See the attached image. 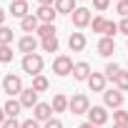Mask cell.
<instances>
[{
	"label": "cell",
	"instance_id": "cell-39",
	"mask_svg": "<svg viewBox=\"0 0 128 128\" xmlns=\"http://www.w3.org/2000/svg\"><path fill=\"white\" fill-rule=\"evenodd\" d=\"M5 118H8V116H5V110H3V108H0V126H3V123H5Z\"/></svg>",
	"mask_w": 128,
	"mask_h": 128
},
{
	"label": "cell",
	"instance_id": "cell-27",
	"mask_svg": "<svg viewBox=\"0 0 128 128\" xmlns=\"http://www.w3.org/2000/svg\"><path fill=\"white\" fill-rule=\"evenodd\" d=\"M10 43H13V28L3 25L0 28V45H10Z\"/></svg>",
	"mask_w": 128,
	"mask_h": 128
},
{
	"label": "cell",
	"instance_id": "cell-15",
	"mask_svg": "<svg viewBox=\"0 0 128 128\" xmlns=\"http://www.w3.org/2000/svg\"><path fill=\"white\" fill-rule=\"evenodd\" d=\"M8 10H10V15H13V18H20V20L30 15V8H28V3H25V0H13Z\"/></svg>",
	"mask_w": 128,
	"mask_h": 128
},
{
	"label": "cell",
	"instance_id": "cell-18",
	"mask_svg": "<svg viewBox=\"0 0 128 128\" xmlns=\"http://www.w3.org/2000/svg\"><path fill=\"white\" fill-rule=\"evenodd\" d=\"M68 103H70V98L68 96H63V93H55L53 96V113H66L68 110Z\"/></svg>",
	"mask_w": 128,
	"mask_h": 128
},
{
	"label": "cell",
	"instance_id": "cell-26",
	"mask_svg": "<svg viewBox=\"0 0 128 128\" xmlns=\"http://www.w3.org/2000/svg\"><path fill=\"white\" fill-rule=\"evenodd\" d=\"M106 23H108V20H106L103 15H96V18L90 20V28H93V33H100V35H103V30H106Z\"/></svg>",
	"mask_w": 128,
	"mask_h": 128
},
{
	"label": "cell",
	"instance_id": "cell-9",
	"mask_svg": "<svg viewBox=\"0 0 128 128\" xmlns=\"http://www.w3.org/2000/svg\"><path fill=\"white\" fill-rule=\"evenodd\" d=\"M38 48H40V43H38L35 35H23V38L18 40V50H20L23 55H30V53H35Z\"/></svg>",
	"mask_w": 128,
	"mask_h": 128
},
{
	"label": "cell",
	"instance_id": "cell-1",
	"mask_svg": "<svg viewBox=\"0 0 128 128\" xmlns=\"http://www.w3.org/2000/svg\"><path fill=\"white\" fill-rule=\"evenodd\" d=\"M43 66H45V60H43V55H40V53L23 55V60H20V68H23V73H28V76H33V78L43 73Z\"/></svg>",
	"mask_w": 128,
	"mask_h": 128
},
{
	"label": "cell",
	"instance_id": "cell-4",
	"mask_svg": "<svg viewBox=\"0 0 128 128\" xmlns=\"http://www.w3.org/2000/svg\"><path fill=\"white\" fill-rule=\"evenodd\" d=\"M3 90L13 98V96H20L25 88H23V80H20V76H13V73H8L5 78H3Z\"/></svg>",
	"mask_w": 128,
	"mask_h": 128
},
{
	"label": "cell",
	"instance_id": "cell-28",
	"mask_svg": "<svg viewBox=\"0 0 128 128\" xmlns=\"http://www.w3.org/2000/svg\"><path fill=\"white\" fill-rule=\"evenodd\" d=\"M113 123H118V126H128V110H123V108L113 110Z\"/></svg>",
	"mask_w": 128,
	"mask_h": 128
},
{
	"label": "cell",
	"instance_id": "cell-31",
	"mask_svg": "<svg viewBox=\"0 0 128 128\" xmlns=\"http://www.w3.org/2000/svg\"><path fill=\"white\" fill-rule=\"evenodd\" d=\"M116 13L123 15V18H128V0H118V3H116Z\"/></svg>",
	"mask_w": 128,
	"mask_h": 128
},
{
	"label": "cell",
	"instance_id": "cell-29",
	"mask_svg": "<svg viewBox=\"0 0 128 128\" xmlns=\"http://www.w3.org/2000/svg\"><path fill=\"white\" fill-rule=\"evenodd\" d=\"M13 60V48L10 45H0V63H10Z\"/></svg>",
	"mask_w": 128,
	"mask_h": 128
},
{
	"label": "cell",
	"instance_id": "cell-11",
	"mask_svg": "<svg viewBox=\"0 0 128 128\" xmlns=\"http://www.w3.org/2000/svg\"><path fill=\"white\" fill-rule=\"evenodd\" d=\"M90 73H93V70H90V63H88V60H78L76 66H73V73H70V76H73L76 80H88Z\"/></svg>",
	"mask_w": 128,
	"mask_h": 128
},
{
	"label": "cell",
	"instance_id": "cell-30",
	"mask_svg": "<svg viewBox=\"0 0 128 128\" xmlns=\"http://www.w3.org/2000/svg\"><path fill=\"white\" fill-rule=\"evenodd\" d=\"M116 33H118V23L108 20V23H106V30H103V35H106V38H113Z\"/></svg>",
	"mask_w": 128,
	"mask_h": 128
},
{
	"label": "cell",
	"instance_id": "cell-24",
	"mask_svg": "<svg viewBox=\"0 0 128 128\" xmlns=\"http://www.w3.org/2000/svg\"><path fill=\"white\" fill-rule=\"evenodd\" d=\"M113 83H116V88H118L120 93H126V90H128V70H120Z\"/></svg>",
	"mask_w": 128,
	"mask_h": 128
},
{
	"label": "cell",
	"instance_id": "cell-3",
	"mask_svg": "<svg viewBox=\"0 0 128 128\" xmlns=\"http://www.w3.org/2000/svg\"><path fill=\"white\" fill-rule=\"evenodd\" d=\"M73 58L70 55H55L53 58V73L55 76H60V78H66V76H70L73 73Z\"/></svg>",
	"mask_w": 128,
	"mask_h": 128
},
{
	"label": "cell",
	"instance_id": "cell-22",
	"mask_svg": "<svg viewBox=\"0 0 128 128\" xmlns=\"http://www.w3.org/2000/svg\"><path fill=\"white\" fill-rule=\"evenodd\" d=\"M35 38H40V40H48V38H55V25H43V23H40V28H38Z\"/></svg>",
	"mask_w": 128,
	"mask_h": 128
},
{
	"label": "cell",
	"instance_id": "cell-44",
	"mask_svg": "<svg viewBox=\"0 0 128 128\" xmlns=\"http://www.w3.org/2000/svg\"><path fill=\"white\" fill-rule=\"evenodd\" d=\"M126 45H128V43H126Z\"/></svg>",
	"mask_w": 128,
	"mask_h": 128
},
{
	"label": "cell",
	"instance_id": "cell-19",
	"mask_svg": "<svg viewBox=\"0 0 128 128\" xmlns=\"http://www.w3.org/2000/svg\"><path fill=\"white\" fill-rule=\"evenodd\" d=\"M76 8H78L76 0H55V10H58V15H73Z\"/></svg>",
	"mask_w": 128,
	"mask_h": 128
},
{
	"label": "cell",
	"instance_id": "cell-36",
	"mask_svg": "<svg viewBox=\"0 0 128 128\" xmlns=\"http://www.w3.org/2000/svg\"><path fill=\"white\" fill-rule=\"evenodd\" d=\"M118 30H120L123 35H128V18H123V20L118 23Z\"/></svg>",
	"mask_w": 128,
	"mask_h": 128
},
{
	"label": "cell",
	"instance_id": "cell-33",
	"mask_svg": "<svg viewBox=\"0 0 128 128\" xmlns=\"http://www.w3.org/2000/svg\"><path fill=\"white\" fill-rule=\"evenodd\" d=\"M20 128H43V126H40V120L28 118V120H23V123H20Z\"/></svg>",
	"mask_w": 128,
	"mask_h": 128
},
{
	"label": "cell",
	"instance_id": "cell-40",
	"mask_svg": "<svg viewBox=\"0 0 128 128\" xmlns=\"http://www.w3.org/2000/svg\"><path fill=\"white\" fill-rule=\"evenodd\" d=\"M78 128H96V126H93V123H80Z\"/></svg>",
	"mask_w": 128,
	"mask_h": 128
},
{
	"label": "cell",
	"instance_id": "cell-7",
	"mask_svg": "<svg viewBox=\"0 0 128 128\" xmlns=\"http://www.w3.org/2000/svg\"><path fill=\"white\" fill-rule=\"evenodd\" d=\"M35 18H38L43 25H53V23H55V18H58V10H55V5H38Z\"/></svg>",
	"mask_w": 128,
	"mask_h": 128
},
{
	"label": "cell",
	"instance_id": "cell-23",
	"mask_svg": "<svg viewBox=\"0 0 128 128\" xmlns=\"http://www.w3.org/2000/svg\"><path fill=\"white\" fill-rule=\"evenodd\" d=\"M40 48H43V53H58V48H60L58 35L55 38H48V40H40Z\"/></svg>",
	"mask_w": 128,
	"mask_h": 128
},
{
	"label": "cell",
	"instance_id": "cell-20",
	"mask_svg": "<svg viewBox=\"0 0 128 128\" xmlns=\"http://www.w3.org/2000/svg\"><path fill=\"white\" fill-rule=\"evenodd\" d=\"M3 110H5V116H8V118H18V113L23 110V106H20V100L8 98V100H5V106H3Z\"/></svg>",
	"mask_w": 128,
	"mask_h": 128
},
{
	"label": "cell",
	"instance_id": "cell-10",
	"mask_svg": "<svg viewBox=\"0 0 128 128\" xmlns=\"http://www.w3.org/2000/svg\"><path fill=\"white\" fill-rule=\"evenodd\" d=\"M86 83H88L90 93H103V90H106V83H108V78H106V73H90V78H88Z\"/></svg>",
	"mask_w": 128,
	"mask_h": 128
},
{
	"label": "cell",
	"instance_id": "cell-6",
	"mask_svg": "<svg viewBox=\"0 0 128 128\" xmlns=\"http://www.w3.org/2000/svg\"><path fill=\"white\" fill-rule=\"evenodd\" d=\"M103 103H106V108L118 110V108H123V93L118 88H106L103 90Z\"/></svg>",
	"mask_w": 128,
	"mask_h": 128
},
{
	"label": "cell",
	"instance_id": "cell-34",
	"mask_svg": "<svg viewBox=\"0 0 128 128\" xmlns=\"http://www.w3.org/2000/svg\"><path fill=\"white\" fill-rule=\"evenodd\" d=\"M0 128H20V123H18V118H5V123Z\"/></svg>",
	"mask_w": 128,
	"mask_h": 128
},
{
	"label": "cell",
	"instance_id": "cell-16",
	"mask_svg": "<svg viewBox=\"0 0 128 128\" xmlns=\"http://www.w3.org/2000/svg\"><path fill=\"white\" fill-rule=\"evenodd\" d=\"M86 45H88V40H86L83 33H70V38H68L70 53H80V50H86Z\"/></svg>",
	"mask_w": 128,
	"mask_h": 128
},
{
	"label": "cell",
	"instance_id": "cell-21",
	"mask_svg": "<svg viewBox=\"0 0 128 128\" xmlns=\"http://www.w3.org/2000/svg\"><path fill=\"white\" fill-rule=\"evenodd\" d=\"M30 88H33V90H38V93H45V90L50 88V80L40 73V76H35V78H33V86H30Z\"/></svg>",
	"mask_w": 128,
	"mask_h": 128
},
{
	"label": "cell",
	"instance_id": "cell-35",
	"mask_svg": "<svg viewBox=\"0 0 128 128\" xmlns=\"http://www.w3.org/2000/svg\"><path fill=\"white\" fill-rule=\"evenodd\" d=\"M43 128H63V120H58V118H50V120H45V126Z\"/></svg>",
	"mask_w": 128,
	"mask_h": 128
},
{
	"label": "cell",
	"instance_id": "cell-8",
	"mask_svg": "<svg viewBox=\"0 0 128 128\" xmlns=\"http://www.w3.org/2000/svg\"><path fill=\"white\" fill-rule=\"evenodd\" d=\"M70 18H73V25H76L78 30H83V28H88V25H90V20H93V13H90L88 8H76Z\"/></svg>",
	"mask_w": 128,
	"mask_h": 128
},
{
	"label": "cell",
	"instance_id": "cell-41",
	"mask_svg": "<svg viewBox=\"0 0 128 128\" xmlns=\"http://www.w3.org/2000/svg\"><path fill=\"white\" fill-rule=\"evenodd\" d=\"M113 128H128V126H118V123H113Z\"/></svg>",
	"mask_w": 128,
	"mask_h": 128
},
{
	"label": "cell",
	"instance_id": "cell-25",
	"mask_svg": "<svg viewBox=\"0 0 128 128\" xmlns=\"http://www.w3.org/2000/svg\"><path fill=\"white\" fill-rule=\"evenodd\" d=\"M120 70H123V68L118 66V63H108V66H106V70H103V73H106V78H108V80H116Z\"/></svg>",
	"mask_w": 128,
	"mask_h": 128
},
{
	"label": "cell",
	"instance_id": "cell-13",
	"mask_svg": "<svg viewBox=\"0 0 128 128\" xmlns=\"http://www.w3.org/2000/svg\"><path fill=\"white\" fill-rule=\"evenodd\" d=\"M38 96H40L38 90H33V88H25V90L20 93V98H18V100H20V106H23V108H35V106L40 103V100H38Z\"/></svg>",
	"mask_w": 128,
	"mask_h": 128
},
{
	"label": "cell",
	"instance_id": "cell-32",
	"mask_svg": "<svg viewBox=\"0 0 128 128\" xmlns=\"http://www.w3.org/2000/svg\"><path fill=\"white\" fill-rule=\"evenodd\" d=\"M93 8H96L98 13H106V10L110 8V0H93Z\"/></svg>",
	"mask_w": 128,
	"mask_h": 128
},
{
	"label": "cell",
	"instance_id": "cell-43",
	"mask_svg": "<svg viewBox=\"0 0 128 128\" xmlns=\"http://www.w3.org/2000/svg\"><path fill=\"white\" fill-rule=\"evenodd\" d=\"M116 3H118V0H116Z\"/></svg>",
	"mask_w": 128,
	"mask_h": 128
},
{
	"label": "cell",
	"instance_id": "cell-2",
	"mask_svg": "<svg viewBox=\"0 0 128 128\" xmlns=\"http://www.w3.org/2000/svg\"><path fill=\"white\" fill-rule=\"evenodd\" d=\"M68 110H70L73 116H88V110H90L88 96H86V93H76V96L70 98V103H68Z\"/></svg>",
	"mask_w": 128,
	"mask_h": 128
},
{
	"label": "cell",
	"instance_id": "cell-17",
	"mask_svg": "<svg viewBox=\"0 0 128 128\" xmlns=\"http://www.w3.org/2000/svg\"><path fill=\"white\" fill-rule=\"evenodd\" d=\"M20 28H23V33L33 35V33H38V28H40V20L35 18V13H30L28 18H23V20H20Z\"/></svg>",
	"mask_w": 128,
	"mask_h": 128
},
{
	"label": "cell",
	"instance_id": "cell-5",
	"mask_svg": "<svg viewBox=\"0 0 128 128\" xmlns=\"http://www.w3.org/2000/svg\"><path fill=\"white\" fill-rule=\"evenodd\" d=\"M108 108L106 106H90V110H88V123H93L96 128H100V126H106L108 123Z\"/></svg>",
	"mask_w": 128,
	"mask_h": 128
},
{
	"label": "cell",
	"instance_id": "cell-42",
	"mask_svg": "<svg viewBox=\"0 0 128 128\" xmlns=\"http://www.w3.org/2000/svg\"><path fill=\"white\" fill-rule=\"evenodd\" d=\"M25 3H28V0H25Z\"/></svg>",
	"mask_w": 128,
	"mask_h": 128
},
{
	"label": "cell",
	"instance_id": "cell-12",
	"mask_svg": "<svg viewBox=\"0 0 128 128\" xmlns=\"http://www.w3.org/2000/svg\"><path fill=\"white\" fill-rule=\"evenodd\" d=\"M96 50H98V55H103V58H110V55L116 53V43H113V38H106V35H100V40H98Z\"/></svg>",
	"mask_w": 128,
	"mask_h": 128
},
{
	"label": "cell",
	"instance_id": "cell-37",
	"mask_svg": "<svg viewBox=\"0 0 128 128\" xmlns=\"http://www.w3.org/2000/svg\"><path fill=\"white\" fill-rule=\"evenodd\" d=\"M5 15H8V13H5L3 8H0V28H3V25H5Z\"/></svg>",
	"mask_w": 128,
	"mask_h": 128
},
{
	"label": "cell",
	"instance_id": "cell-14",
	"mask_svg": "<svg viewBox=\"0 0 128 128\" xmlns=\"http://www.w3.org/2000/svg\"><path fill=\"white\" fill-rule=\"evenodd\" d=\"M33 118L40 120V123L50 120V118H53V106H50V103H38V106L33 108Z\"/></svg>",
	"mask_w": 128,
	"mask_h": 128
},
{
	"label": "cell",
	"instance_id": "cell-38",
	"mask_svg": "<svg viewBox=\"0 0 128 128\" xmlns=\"http://www.w3.org/2000/svg\"><path fill=\"white\" fill-rule=\"evenodd\" d=\"M38 5H55V0H38Z\"/></svg>",
	"mask_w": 128,
	"mask_h": 128
}]
</instances>
